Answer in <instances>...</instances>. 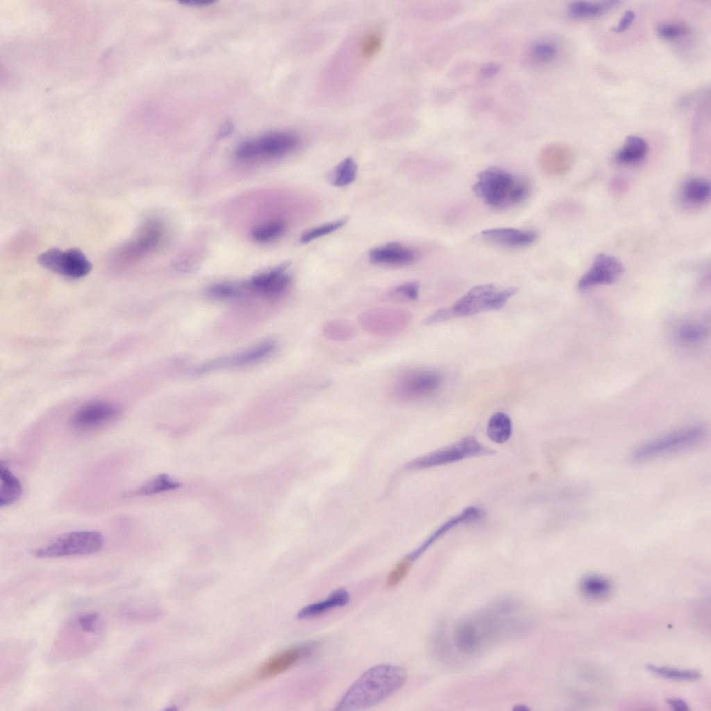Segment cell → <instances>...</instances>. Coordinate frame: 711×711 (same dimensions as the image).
<instances>
[{"label":"cell","instance_id":"36","mask_svg":"<svg viewBox=\"0 0 711 711\" xmlns=\"http://www.w3.org/2000/svg\"><path fill=\"white\" fill-rule=\"evenodd\" d=\"M419 283L417 282L407 283L395 288V292L401 294L410 300H415L418 297Z\"/></svg>","mask_w":711,"mask_h":711},{"label":"cell","instance_id":"18","mask_svg":"<svg viewBox=\"0 0 711 711\" xmlns=\"http://www.w3.org/2000/svg\"><path fill=\"white\" fill-rule=\"evenodd\" d=\"M349 600L350 596L346 589H337L324 601L304 607L299 611L298 617L299 619H310L320 616L332 609L346 605Z\"/></svg>","mask_w":711,"mask_h":711},{"label":"cell","instance_id":"5","mask_svg":"<svg viewBox=\"0 0 711 711\" xmlns=\"http://www.w3.org/2000/svg\"><path fill=\"white\" fill-rule=\"evenodd\" d=\"M705 434L701 426L679 430L640 446L633 453L632 460L642 462L689 447L699 442Z\"/></svg>","mask_w":711,"mask_h":711},{"label":"cell","instance_id":"35","mask_svg":"<svg viewBox=\"0 0 711 711\" xmlns=\"http://www.w3.org/2000/svg\"><path fill=\"white\" fill-rule=\"evenodd\" d=\"M240 287L232 284L221 283L213 285L208 289V293L218 298H231L241 294Z\"/></svg>","mask_w":711,"mask_h":711},{"label":"cell","instance_id":"3","mask_svg":"<svg viewBox=\"0 0 711 711\" xmlns=\"http://www.w3.org/2000/svg\"><path fill=\"white\" fill-rule=\"evenodd\" d=\"M104 544L103 535L94 530H78L65 533L46 546L31 551L37 558L85 555L96 553Z\"/></svg>","mask_w":711,"mask_h":711},{"label":"cell","instance_id":"11","mask_svg":"<svg viewBox=\"0 0 711 711\" xmlns=\"http://www.w3.org/2000/svg\"><path fill=\"white\" fill-rule=\"evenodd\" d=\"M310 642L285 649L266 660L258 670V677L265 679L287 671L301 660L309 656L317 647Z\"/></svg>","mask_w":711,"mask_h":711},{"label":"cell","instance_id":"20","mask_svg":"<svg viewBox=\"0 0 711 711\" xmlns=\"http://www.w3.org/2000/svg\"><path fill=\"white\" fill-rule=\"evenodd\" d=\"M618 1H575L569 3L568 12L574 18L582 19L602 15L615 7Z\"/></svg>","mask_w":711,"mask_h":711},{"label":"cell","instance_id":"4","mask_svg":"<svg viewBox=\"0 0 711 711\" xmlns=\"http://www.w3.org/2000/svg\"><path fill=\"white\" fill-rule=\"evenodd\" d=\"M299 144V136L289 131H275L243 142L235 156L242 160L277 158L294 150Z\"/></svg>","mask_w":711,"mask_h":711},{"label":"cell","instance_id":"19","mask_svg":"<svg viewBox=\"0 0 711 711\" xmlns=\"http://www.w3.org/2000/svg\"><path fill=\"white\" fill-rule=\"evenodd\" d=\"M648 149V144L642 137L629 135L626 138L622 147L615 153L614 159L619 164H636L645 158Z\"/></svg>","mask_w":711,"mask_h":711},{"label":"cell","instance_id":"13","mask_svg":"<svg viewBox=\"0 0 711 711\" xmlns=\"http://www.w3.org/2000/svg\"><path fill=\"white\" fill-rule=\"evenodd\" d=\"M442 382L440 374L435 371L422 370L408 374L400 381L398 391L401 396L415 399L434 392Z\"/></svg>","mask_w":711,"mask_h":711},{"label":"cell","instance_id":"33","mask_svg":"<svg viewBox=\"0 0 711 711\" xmlns=\"http://www.w3.org/2000/svg\"><path fill=\"white\" fill-rule=\"evenodd\" d=\"M411 565L412 561L408 558L398 562L388 574L385 587L391 589L401 583L408 575Z\"/></svg>","mask_w":711,"mask_h":711},{"label":"cell","instance_id":"42","mask_svg":"<svg viewBox=\"0 0 711 711\" xmlns=\"http://www.w3.org/2000/svg\"><path fill=\"white\" fill-rule=\"evenodd\" d=\"M611 187L614 192H621L624 190L626 185L624 181L616 178L612 182Z\"/></svg>","mask_w":711,"mask_h":711},{"label":"cell","instance_id":"16","mask_svg":"<svg viewBox=\"0 0 711 711\" xmlns=\"http://www.w3.org/2000/svg\"><path fill=\"white\" fill-rule=\"evenodd\" d=\"M372 262L392 265H407L415 260V253L399 243H390L372 249L369 253Z\"/></svg>","mask_w":711,"mask_h":711},{"label":"cell","instance_id":"39","mask_svg":"<svg viewBox=\"0 0 711 711\" xmlns=\"http://www.w3.org/2000/svg\"><path fill=\"white\" fill-rule=\"evenodd\" d=\"M667 703L669 705L675 710H688L689 708L687 704L682 699L677 698H671L667 699Z\"/></svg>","mask_w":711,"mask_h":711},{"label":"cell","instance_id":"23","mask_svg":"<svg viewBox=\"0 0 711 711\" xmlns=\"http://www.w3.org/2000/svg\"><path fill=\"white\" fill-rule=\"evenodd\" d=\"M710 183L705 178H692L686 181L681 188V197L691 204L706 202L710 196Z\"/></svg>","mask_w":711,"mask_h":711},{"label":"cell","instance_id":"14","mask_svg":"<svg viewBox=\"0 0 711 711\" xmlns=\"http://www.w3.org/2000/svg\"><path fill=\"white\" fill-rule=\"evenodd\" d=\"M285 265H282L270 271L254 276L249 287L267 296H276L284 292L289 287L291 278L284 273Z\"/></svg>","mask_w":711,"mask_h":711},{"label":"cell","instance_id":"10","mask_svg":"<svg viewBox=\"0 0 711 711\" xmlns=\"http://www.w3.org/2000/svg\"><path fill=\"white\" fill-rule=\"evenodd\" d=\"M276 348L273 341H267L253 347L206 362L194 370L196 375L204 374L219 369L237 367L257 363L270 356Z\"/></svg>","mask_w":711,"mask_h":711},{"label":"cell","instance_id":"9","mask_svg":"<svg viewBox=\"0 0 711 711\" xmlns=\"http://www.w3.org/2000/svg\"><path fill=\"white\" fill-rule=\"evenodd\" d=\"M120 413L116 405L103 401L88 403L79 408L71 419V425L78 431H90L115 420Z\"/></svg>","mask_w":711,"mask_h":711},{"label":"cell","instance_id":"15","mask_svg":"<svg viewBox=\"0 0 711 711\" xmlns=\"http://www.w3.org/2000/svg\"><path fill=\"white\" fill-rule=\"evenodd\" d=\"M481 235L487 241L510 247L528 246L537 237L534 231L507 227L486 229L481 232Z\"/></svg>","mask_w":711,"mask_h":711},{"label":"cell","instance_id":"8","mask_svg":"<svg viewBox=\"0 0 711 711\" xmlns=\"http://www.w3.org/2000/svg\"><path fill=\"white\" fill-rule=\"evenodd\" d=\"M624 271L622 262L616 257L599 253L588 271L578 281V288L583 291L596 285L612 284L621 278Z\"/></svg>","mask_w":711,"mask_h":711},{"label":"cell","instance_id":"38","mask_svg":"<svg viewBox=\"0 0 711 711\" xmlns=\"http://www.w3.org/2000/svg\"><path fill=\"white\" fill-rule=\"evenodd\" d=\"M98 619L99 616L96 613L86 614L78 618V623L83 630L94 632L97 628Z\"/></svg>","mask_w":711,"mask_h":711},{"label":"cell","instance_id":"1","mask_svg":"<svg viewBox=\"0 0 711 711\" xmlns=\"http://www.w3.org/2000/svg\"><path fill=\"white\" fill-rule=\"evenodd\" d=\"M407 673L400 666L382 664L371 667L359 677L336 705L337 710H358L380 703L405 683Z\"/></svg>","mask_w":711,"mask_h":711},{"label":"cell","instance_id":"2","mask_svg":"<svg viewBox=\"0 0 711 711\" xmlns=\"http://www.w3.org/2000/svg\"><path fill=\"white\" fill-rule=\"evenodd\" d=\"M530 190V184L525 178L495 167L480 172L478 181L472 186L478 197L489 206L501 210L512 208L523 201Z\"/></svg>","mask_w":711,"mask_h":711},{"label":"cell","instance_id":"6","mask_svg":"<svg viewBox=\"0 0 711 711\" xmlns=\"http://www.w3.org/2000/svg\"><path fill=\"white\" fill-rule=\"evenodd\" d=\"M37 260L45 268L72 278H82L92 269L91 262L77 248H52L40 254Z\"/></svg>","mask_w":711,"mask_h":711},{"label":"cell","instance_id":"27","mask_svg":"<svg viewBox=\"0 0 711 711\" xmlns=\"http://www.w3.org/2000/svg\"><path fill=\"white\" fill-rule=\"evenodd\" d=\"M653 674L664 678L675 680H692L701 677L699 671L694 669H679L667 667H658L652 664L646 666Z\"/></svg>","mask_w":711,"mask_h":711},{"label":"cell","instance_id":"24","mask_svg":"<svg viewBox=\"0 0 711 711\" xmlns=\"http://www.w3.org/2000/svg\"><path fill=\"white\" fill-rule=\"evenodd\" d=\"M579 588L587 598L598 600L606 597L611 592L612 584L607 578L599 575L585 576L580 582Z\"/></svg>","mask_w":711,"mask_h":711},{"label":"cell","instance_id":"29","mask_svg":"<svg viewBox=\"0 0 711 711\" xmlns=\"http://www.w3.org/2000/svg\"><path fill=\"white\" fill-rule=\"evenodd\" d=\"M357 165L351 158L342 161L335 168L333 176V183L335 186L342 187L351 183L356 178Z\"/></svg>","mask_w":711,"mask_h":711},{"label":"cell","instance_id":"25","mask_svg":"<svg viewBox=\"0 0 711 711\" xmlns=\"http://www.w3.org/2000/svg\"><path fill=\"white\" fill-rule=\"evenodd\" d=\"M487 434L496 443L507 442L512 434V422L509 416L502 412L494 414L488 421Z\"/></svg>","mask_w":711,"mask_h":711},{"label":"cell","instance_id":"31","mask_svg":"<svg viewBox=\"0 0 711 711\" xmlns=\"http://www.w3.org/2000/svg\"><path fill=\"white\" fill-rule=\"evenodd\" d=\"M558 44L552 41L537 42L531 49L533 57L538 61L545 62L553 60L558 56Z\"/></svg>","mask_w":711,"mask_h":711},{"label":"cell","instance_id":"43","mask_svg":"<svg viewBox=\"0 0 711 711\" xmlns=\"http://www.w3.org/2000/svg\"><path fill=\"white\" fill-rule=\"evenodd\" d=\"M514 710L524 711V710H528V708H526L524 705H517L515 708H514Z\"/></svg>","mask_w":711,"mask_h":711},{"label":"cell","instance_id":"41","mask_svg":"<svg viewBox=\"0 0 711 711\" xmlns=\"http://www.w3.org/2000/svg\"><path fill=\"white\" fill-rule=\"evenodd\" d=\"M180 3H182V4H184V5H188V6H207V5H209V4L212 3V1H209V0H198V1H196V0H185L184 1H181Z\"/></svg>","mask_w":711,"mask_h":711},{"label":"cell","instance_id":"22","mask_svg":"<svg viewBox=\"0 0 711 711\" xmlns=\"http://www.w3.org/2000/svg\"><path fill=\"white\" fill-rule=\"evenodd\" d=\"M181 483L167 474L158 475L147 480L137 488L124 494L125 498L145 496L173 490L180 487Z\"/></svg>","mask_w":711,"mask_h":711},{"label":"cell","instance_id":"32","mask_svg":"<svg viewBox=\"0 0 711 711\" xmlns=\"http://www.w3.org/2000/svg\"><path fill=\"white\" fill-rule=\"evenodd\" d=\"M284 229L285 226L282 221H272L256 229L253 233V237L258 242H269L279 237Z\"/></svg>","mask_w":711,"mask_h":711},{"label":"cell","instance_id":"28","mask_svg":"<svg viewBox=\"0 0 711 711\" xmlns=\"http://www.w3.org/2000/svg\"><path fill=\"white\" fill-rule=\"evenodd\" d=\"M658 35L667 41L676 42L685 38L689 33L686 24L678 22H664L656 26Z\"/></svg>","mask_w":711,"mask_h":711},{"label":"cell","instance_id":"34","mask_svg":"<svg viewBox=\"0 0 711 711\" xmlns=\"http://www.w3.org/2000/svg\"><path fill=\"white\" fill-rule=\"evenodd\" d=\"M347 219H342L334 222H331L320 226L312 228L304 233L300 239L301 243H308L315 239L329 234L335 230L343 226Z\"/></svg>","mask_w":711,"mask_h":711},{"label":"cell","instance_id":"21","mask_svg":"<svg viewBox=\"0 0 711 711\" xmlns=\"http://www.w3.org/2000/svg\"><path fill=\"white\" fill-rule=\"evenodd\" d=\"M0 479L1 507L16 502L22 496V484L2 462L0 464Z\"/></svg>","mask_w":711,"mask_h":711},{"label":"cell","instance_id":"7","mask_svg":"<svg viewBox=\"0 0 711 711\" xmlns=\"http://www.w3.org/2000/svg\"><path fill=\"white\" fill-rule=\"evenodd\" d=\"M491 453V450L482 446L474 437H466L449 446L420 458L414 465L419 468L430 467Z\"/></svg>","mask_w":711,"mask_h":711},{"label":"cell","instance_id":"37","mask_svg":"<svg viewBox=\"0 0 711 711\" xmlns=\"http://www.w3.org/2000/svg\"><path fill=\"white\" fill-rule=\"evenodd\" d=\"M635 19V12L632 10H627L621 16L618 24L613 27L612 31L617 33L624 32L632 25Z\"/></svg>","mask_w":711,"mask_h":711},{"label":"cell","instance_id":"30","mask_svg":"<svg viewBox=\"0 0 711 711\" xmlns=\"http://www.w3.org/2000/svg\"><path fill=\"white\" fill-rule=\"evenodd\" d=\"M382 35L378 31L368 33L362 39L359 45V53L365 59H370L380 50L382 45Z\"/></svg>","mask_w":711,"mask_h":711},{"label":"cell","instance_id":"12","mask_svg":"<svg viewBox=\"0 0 711 711\" xmlns=\"http://www.w3.org/2000/svg\"><path fill=\"white\" fill-rule=\"evenodd\" d=\"M496 291V288L492 284L474 286L449 308L452 317L470 316L491 310L492 299Z\"/></svg>","mask_w":711,"mask_h":711},{"label":"cell","instance_id":"17","mask_svg":"<svg viewBox=\"0 0 711 711\" xmlns=\"http://www.w3.org/2000/svg\"><path fill=\"white\" fill-rule=\"evenodd\" d=\"M482 511L479 508L470 506L465 508L460 514L456 515L444 523L438 528L435 533L426 541L421 546L413 552L408 558L413 561L419 556L435 540L444 535L451 528L462 523L472 522L478 520L482 517Z\"/></svg>","mask_w":711,"mask_h":711},{"label":"cell","instance_id":"40","mask_svg":"<svg viewBox=\"0 0 711 711\" xmlns=\"http://www.w3.org/2000/svg\"><path fill=\"white\" fill-rule=\"evenodd\" d=\"M500 69V66L496 63H488L483 67L480 73L483 76L490 77L495 75Z\"/></svg>","mask_w":711,"mask_h":711},{"label":"cell","instance_id":"26","mask_svg":"<svg viewBox=\"0 0 711 711\" xmlns=\"http://www.w3.org/2000/svg\"><path fill=\"white\" fill-rule=\"evenodd\" d=\"M708 333V328L703 324L695 321H686L678 326L676 334L680 342L694 345L703 341Z\"/></svg>","mask_w":711,"mask_h":711}]
</instances>
